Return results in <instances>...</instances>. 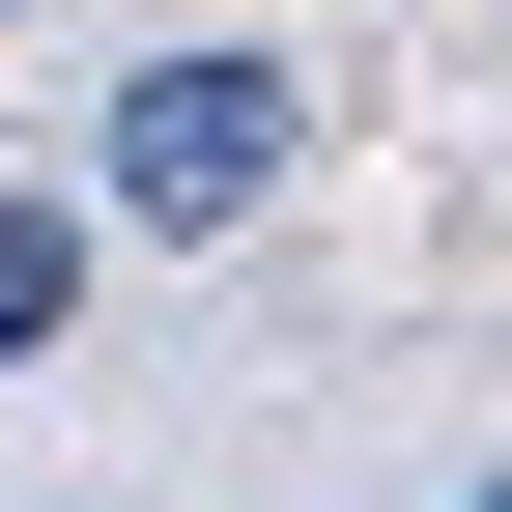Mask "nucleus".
I'll return each instance as SVG.
<instances>
[{"instance_id": "nucleus-1", "label": "nucleus", "mask_w": 512, "mask_h": 512, "mask_svg": "<svg viewBox=\"0 0 512 512\" xmlns=\"http://www.w3.org/2000/svg\"><path fill=\"white\" fill-rule=\"evenodd\" d=\"M313 171V86L285 57H143V86H114V143H86V200L143 228V256H200V228H256Z\"/></svg>"}, {"instance_id": "nucleus-2", "label": "nucleus", "mask_w": 512, "mask_h": 512, "mask_svg": "<svg viewBox=\"0 0 512 512\" xmlns=\"http://www.w3.org/2000/svg\"><path fill=\"white\" fill-rule=\"evenodd\" d=\"M57 313H86V228H57V200H0V370H29Z\"/></svg>"}]
</instances>
